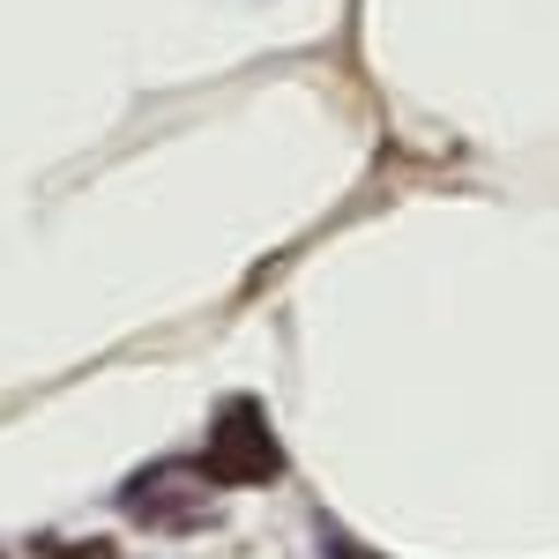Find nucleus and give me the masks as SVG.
Instances as JSON below:
<instances>
[{
  "mask_svg": "<svg viewBox=\"0 0 559 559\" xmlns=\"http://www.w3.org/2000/svg\"><path fill=\"white\" fill-rule=\"evenodd\" d=\"M276 471H284V448H276V432L261 418V403L239 395V403L216 418L210 448H202V477H216V485H269Z\"/></svg>",
  "mask_w": 559,
  "mask_h": 559,
  "instance_id": "1",
  "label": "nucleus"
},
{
  "mask_svg": "<svg viewBox=\"0 0 559 559\" xmlns=\"http://www.w3.org/2000/svg\"><path fill=\"white\" fill-rule=\"evenodd\" d=\"M336 559H366V552H336Z\"/></svg>",
  "mask_w": 559,
  "mask_h": 559,
  "instance_id": "2",
  "label": "nucleus"
}]
</instances>
